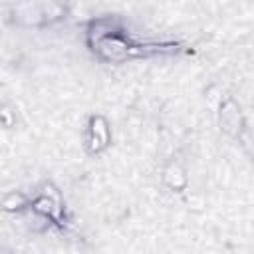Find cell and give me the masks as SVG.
<instances>
[{"label": "cell", "mask_w": 254, "mask_h": 254, "mask_svg": "<svg viewBox=\"0 0 254 254\" xmlns=\"http://www.w3.org/2000/svg\"><path fill=\"white\" fill-rule=\"evenodd\" d=\"M0 123L6 127V129H10L14 123H16V111L10 107V105H0Z\"/></svg>", "instance_id": "5"}, {"label": "cell", "mask_w": 254, "mask_h": 254, "mask_svg": "<svg viewBox=\"0 0 254 254\" xmlns=\"http://www.w3.org/2000/svg\"><path fill=\"white\" fill-rule=\"evenodd\" d=\"M26 206H30V200L24 192L20 190H12V192H6L0 200V208L6 210V212H20L24 210Z\"/></svg>", "instance_id": "4"}, {"label": "cell", "mask_w": 254, "mask_h": 254, "mask_svg": "<svg viewBox=\"0 0 254 254\" xmlns=\"http://www.w3.org/2000/svg\"><path fill=\"white\" fill-rule=\"evenodd\" d=\"M109 145V125L101 115L91 117L87 125V135H85V147L89 153H101Z\"/></svg>", "instance_id": "1"}, {"label": "cell", "mask_w": 254, "mask_h": 254, "mask_svg": "<svg viewBox=\"0 0 254 254\" xmlns=\"http://www.w3.org/2000/svg\"><path fill=\"white\" fill-rule=\"evenodd\" d=\"M187 173H185V169L179 165V163H169L167 167H165V171H163V183L173 190V192H181V190H185V187H187Z\"/></svg>", "instance_id": "3"}, {"label": "cell", "mask_w": 254, "mask_h": 254, "mask_svg": "<svg viewBox=\"0 0 254 254\" xmlns=\"http://www.w3.org/2000/svg\"><path fill=\"white\" fill-rule=\"evenodd\" d=\"M220 125L230 135H240V131H242V125H244L242 113H240V107L232 99H226L220 107Z\"/></svg>", "instance_id": "2"}]
</instances>
